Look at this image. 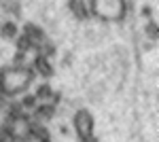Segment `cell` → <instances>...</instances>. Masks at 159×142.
<instances>
[{
  "mask_svg": "<svg viewBox=\"0 0 159 142\" xmlns=\"http://www.w3.org/2000/svg\"><path fill=\"white\" fill-rule=\"evenodd\" d=\"M28 79H30V74H28V72L15 70V72H11V74H7V76H4L2 85H4V89H7L9 94H13V91L24 89L25 85H28Z\"/></svg>",
  "mask_w": 159,
  "mask_h": 142,
  "instance_id": "cell-1",
  "label": "cell"
}]
</instances>
